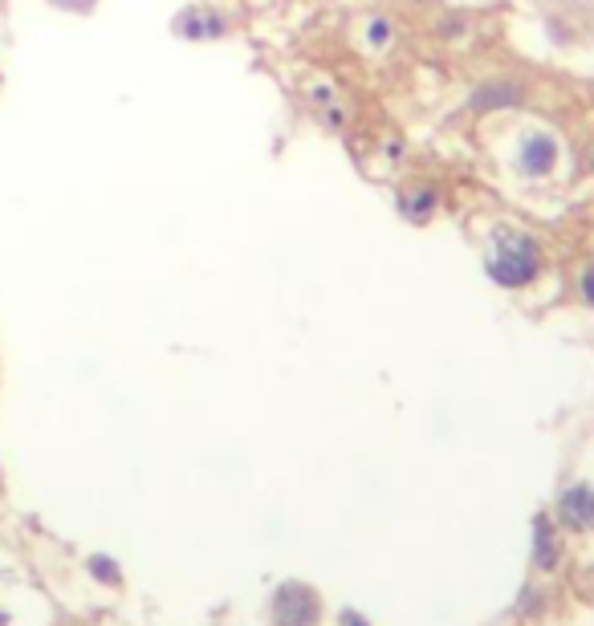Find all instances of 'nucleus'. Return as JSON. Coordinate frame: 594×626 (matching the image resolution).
Instances as JSON below:
<instances>
[{"instance_id":"obj_7","label":"nucleus","mask_w":594,"mask_h":626,"mask_svg":"<svg viewBox=\"0 0 594 626\" xmlns=\"http://www.w3.org/2000/svg\"><path fill=\"white\" fill-rule=\"evenodd\" d=\"M175 33H180V37H192V41H200V37H216V33H220V17H216V13H200V9H192V13H184L180 21H175Z\"/></svg>"},{"instance_id":"obj_10","label":"nucleus","mask_w":594,"mask_h":626,"mask_svg":"<svg viewBox=\"0 0 594 626\" xmlns=\"http://www.w3.org/2000/svg\"><path fill=\"white\" fill-rule=\"evenodd\" d=\"M53 9H62V13H90L98 0H49Z\"/></svg>"},{"instance_id":"obj_9","label":"nucleus","mask_w":594,"mask_h":626,"mask_svg":"<svg viewBox=\"0 0 594 626\" xmlns=\"http://www.w3.org/2000/svg\"><path fill=\"white\" fill-rule=\"evenodd\" d=\"M90 574H94L98 582H110V586L118 582V566H114L110 557H102V553H98V557H90Z\"/></svg>"},{"instance_id":"obj_12","label":"nucleus","mask_w":594,"mask_h":626,"mask_svg":"<svg viewBox=\"0 0 594 626\" xmlns=\"http://www.w3.org/2000/svg\"><path fill=\"white\" fill-rule=\"evenodd\" d=\"M582 297H586V301H594V269H586V273H582Z\"/></svg>"},{"instance_id":"obj_11","label":"nucleus","mask_w":594,"mask_h":626,"mask_svg":"<svg viewBox=\"0 0 594 626\" xmlns=\"http://www.w3.org/2000/svg\"><path fill=\"white\" fill-rule=\"evenodd\" d=\"M387 37H391V21H383V17H379V21H371V41H375V45H383Z\"/></svg>"},{"instance_id":"obj_2","label":"nucleus","mask_w":594,"mask_h":626,"mask_svg":"<svg viewBox=\"0 0 594 626\" xmlns=\"http://www.w3.org/2000/svg\"><path fill=\"white\" fill-rule=\"evenodd\" d=\"M318 610H322V602L306 582H285L273 594V622L277 626H314Z\"/></svg>"},{"instance_id":"obj_1","label":"nucleus","mask_w":594,"mask_h":626,"mask_svg":"<svg viewBox=\"0 0 594 626\" xmlns=\"http://www.w3.org/2000/svg\"><path fill=\"white\" fill-rule=\"evenodd\" d=\"M538 273V244L521 232H497V257L489 261V277L505 289H521Z\"/></svg>"},{"instance_id":"obj_8","label":"nucleus","mask_w":594,"mask_h":626,"mask_svg":"<svg viewBox=\"0 0 594 626\" xmlns=\"http://www.w3.org/2000/svg\"><path fill=\"white\" fill-rule=\"evenodd\" d=\"M432 208H436V192H428V187H420V192H411V196L399 200V212L411 216V220H424Z\"/></svg>"},{"instance_id":"obj_13","label":"nucleus","mask_w":594,"mask_h":626,"mask_svg":"<svg viewBox=\"0 0 594 626\" xmlns=\"http://www.w3.org/2000/svg\"><path fill=\"white\" fill-rule=\"evenodd\" d=\"M342 622H346V626H367V622H363L359 614H354V610H346V614H342Z\"/></svg>"},{"instance_id":"obj_3","label":"nucleus","mask_w":594,"mask_h":626,"mask_svg":"<svg viewBox=\"0 0 594 626\" xmlns=\"http://www.w3.org/2000/svg\"><path fill=\"white\" fill-rule=\"evenodd\" d=\"M562 521L574 529H590L594 525V488L574 484L562 492Z\"/></svg>"},{"instance_id":"obj_5","label":"nucleus","mask_w":594,"mask_h":626,"mask_svg":"<svg viewBox=\"0 0 594 626\" xmlns=\"http://www.w3.org/2000/svg\"><path fill=\"white\" fill-rule=\"evenodd\" d=\"M513 102H521V86L517 82H489V86H481L477 94L468 98V106L477 114L497 110V106H513Z\"/></svg>"},{"instance_id":"obj_4","label":"nucleus","mask_w":594,"mask_h":626,"mask_svg":"<svg viewBox=\"0 0 594 626\" xmlns=\"http://www.w3.org/2000/svg\"><path fill=\"white\" fill-rule=\"evenodd\" d=\"M554 163H558V143H554L550 135L525 139V147H521V167H525L529 175H550Z\"/></svg>"},{"instance_id":"obj_14","label":"nucleus","mask_w":594,"mask_h":626,"mask_svg":"<svg viewBox=\"0 0 594 626\" xmlns=\"http://www.w3.org/2000/svg\"><path fill=\"white\" fill-rule=\"evenodd\" d=\"M0 626H9V618H5V614H0Z\"/></svg>"},{"instance_id":"obj_6","label":"nucleus","mask_w":594,"mask_h":626,"mask_svg":"<svg viewBox=\"0 0 594 626\" xmlns=\"http://www.w3.org/2000/svg\"><path fill=\"white\" fill-rule=\"evenodd\" d=\"M533 557H538V566H542V570H554V566H558V545H554L550 517H538V521H533Z\"/></svg>"}]
</instances>
